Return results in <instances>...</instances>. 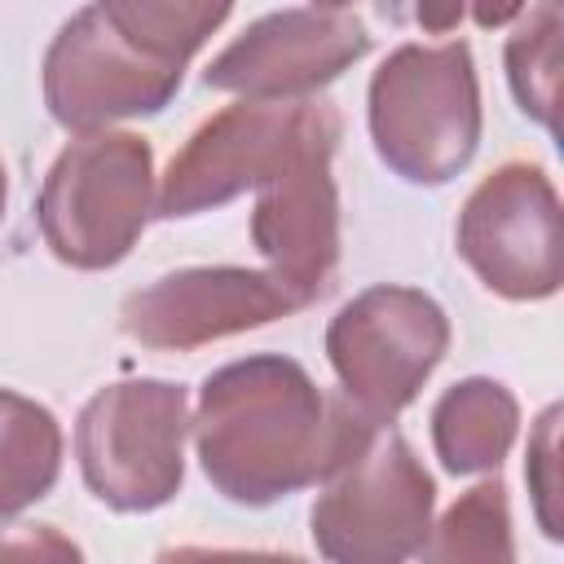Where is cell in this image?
<instances>
[{"label":"cell","instance_id":"7","mask_svg":"<svg viewBox=\"0 0 564 564\" xmlns=\"http://www.w3.org/2000/svg\"><path fill=\"white\" fill-rule=\"evenodd\" d=\"M436 485L397 432H375L339 463L308 511L313 542L335 564H397L432 533Z\"/></svg>","mask_w":564,"mask_h":564},{"label":"cell","instance_id":"10","mask_svg":"<svg viewBox=\"0 0 564 564\" xmlns=\"http://www.w3.org/2000/svg\"><path fill=\"white\" fill-rule=\"evenodd\" d=\"M300 308H308L300 291H291L269 269L194 264V269L163 273L150 286L132 291L119 308V326L141 348L189 352L212 339L291 317Z\"/></svg>","mask_w":564,"mask_h":564},{"label":"cell","instance_id":"1","mask_svg":"<svg viewBox=\"0 0 564 564\" xmlns=\"http://www.w3.org/2000/svg\"><path fill=\"white\" fill-rule=\"evenodd\" d=\"M189 427L203 476L238 507L322 485L379 432L344 392L326 397L300 361L273 352L212 370Z\"/></svg>","mask_w":564,"mask_h":564},{"label":"cell","instance_id":"15","mask_svg":"<svg viewBox=\"0 0 564 564\" xmlns=\"http://www.w3.org/2000/svg\"><path fill=\"white\" fill-rule=\"evenodd\" d=\"M97 4L137 53L181 70L234 9V0H97Z\"/></svg>","mask_w":564,"mask_h":564},{"label":"cell","instance_id":"18","mask_svg":"<svg viewBox=\"0 0 564 564\" xmlns=\"http://www.w3.org/2000/svg\"><path fill=\"white\" fill-rule=\"evenodd\" d=\"M555 436H560V405H546L533 436H529V467H524L529 494H533V507H538V520H542L546 538L564 533L560 511H555V502H560V445H555Z\"/></svg>","mask_w":564,"mask_h":564},{"label":"cell","instance_id":"19","mask_svg":"<svg viewBox=\"0 0 564 564\" xmlns=\"http://www.w3.org/2000/svg\"><path fill=\"white\" fill-rule=\"evenodd\" d=\"M317 4H339L352 9V0H317ZM375 9L388 22H410L427 35H449L467 18V0H375Z\"/></svg>","mask_w":564,"mask_h":564},{"label":"cell","instance_id":"3","mask_svg":"<svg viewBox=\"0 0 564 564\" xmlns=\"http://www.w3.org/2000/svg\"><path fill=\"white\" fill-rule=\"evenodd\" d=\"M44 247L84 273L119 264L154 216V150L137 132H79L40 185Z\"/></svg>","mask_w":564,"mask_h":564},{"label":"cell","instance_id":"21","mask_svg":"<svg viewBox=\"0 0 564 564\" xmlns=\"http://www.w3.org/2000/svg\"><path fill=\"white\" fill-rule=\"evenodd\" d=\"M529 0H467V13L480 31H494V26H507Z\"/></svg>","mask_w":564,"mask_h":564},{"label":"cell","instance_id":"11","mask_svg":"<svg viewBox=\"0 0 564 564\" xmlns=\"http://www.w3.org/2000/svg\"><path fill=\"white\" fill-rule=\"evenodd\" d=\"M370 53V31L352 9L300 4L251 22L203 70L207 88L238 97H308Z\"/></svg>","mask_w":564,"mask_h":564},{"label":"cell","instance_id":"12","mask_svg":"<svg viewBox=\"0 0 564 564\" xmlns=\"http://www.w3.org/2000/svg\"><path fill=\"white\" fill-rule=\"evenodd\" d=\"M304 101L308 97H242L203 119L172 154L154 189V216L185 220L256 189V181L291 141Z\"/></svg>","mask_w":564,"mask_h":564},{"label":"cell","instance_id":"14","mask_svg":"<svg viewBox=\"0 0 564 564\" xmlns=\"http://www.w3.org/2000/svg\"><path fill=\"white\" fill-rule=\"evenodd\" d=\"M62 471V427L40 401L0 388V520L40 502Z\"/></svg>","mask_w":564,"mask_h":564},{"label":"cell","instance_id":"5","mask_svg":"<svg viewBox=\"0 0 564 564\" xmlns=\"http://www.w3.org/2000/svg\"><path fill=\"white\" fill-rule=\"evenodd\" d=\"M339 145V110L304 101L300 123L273 167L256 181L251 242L304 304L330 295L339 273V189L330 159Z\"/></svg>","mask_w":564,"mask_h":564},{"label":"cell","instance_id":"8","mask_svg":"<svg viewBox=\"0 0 564 564\" xmlns=\"http://www.w3.org/2000/svg\"><path fill=\"white\" fill-rule=\"evenodd\" d=\"M467 269L502 300H546L564 282L560 194L538 163L494 167L463 203L454 229Z\"/></svg>","mask_w":564,"mask_h":564},{"label":"cell","instance_id":"2","mask_svg":"<svg viewBox=\"0 0 564 564\" xmlns=\"http://www.w3.org/2000/svg\"><path fill=\"white\" fill-rule=\"evenodd\" d=\"M370 141L410 185L454 181L480 145V84L463 40L401 44L370 79Z\"/></svg>","mask_w":564,"mask_h":564},{"label":"cell","instance_id":"9","mask_svg":"<svg viewBox=\"0 0 564 564\" xmlns=\"http://www.w3.org/2000/svg\"><path fill=\"white\" fill-rule=\"evenodd\" d=\"M181 66L137 53L101 4H88L44 53V106L66 132H101L115 119L159 115L181 93Z\"/></svg>","mask_w":564,"mask_h":564},{"label":"cell","instance_id":"22","mask_svg":"<svg viewBox=\"0 0 564 564\" xmlns=\"http://www.w3.org/2000/svg\"><path fill=\"white\" fill-rule=\"evenodd\" d=\"M4 203H9V176H4V163H0V220H4Z\"/></svg>","mask_w":564,"mask_h":564},{"label":"cell","instance_id":"4","mask_svg":"<svg viewBox=\"0 0 564 564\" xmlns=\"http://www.w3.org/2000/svg\"><path fill=\"white\" fill-rule=\"evenodd\" d=\"M189 397L167 379H123L88 397L75 419V458L88 494L110 511H154L185 480Z\"/></svg>","mask_w":564,"mask_h":564},{"label":"cell","instance_id":"16","mask_svg":"<svg viewBox=\"0 0 564 564\" xmlns=\"http://www.w3.org/2000/svg\"><path fill=\"white\" fill-rule=\"evenodd\" d=\"M427 560H445V564H507L516 555L511 546V507H507V489L502 480H485L476 489H467L441 524H432L423 551Z\"/></svg>","mask_w":564,"mask_h":564},{"label":"cell","instance_id":"6","mask_svg":"<svg viewBox=\"0 0 564 564\" xmlns=\"http://www.w3.org/2000/svg\"><path fill=\"white\" fill-rule=\"evenodd\" d=\"M445 348V308L427 291L397 282L366 286L326 326V361L344 397L379 427H388L419 397Z\"/></svg>","mask_w":564,"mask_h":564},{"label":"cell","instance_id":"17","mask_svg":"<svg viewBox=\"0 0 564 564\" xmlns=\"http://www.w3.org/2000/svg\"><path fill=\"white\" fill-rule=\"evenodd\" d=\"M560 0H538L529 18L507 40V79L529 119L542 128L555 123V84H560Z\"/></svg>","mask_w":564,"mask_h":564},{"label":"cell","instance_id":"13","mask_svg":"<svg viewBox=\"0 0 564 564\" xmlns=\"http://www.w3.org/2000/svg\"><path fill=\"white\" fill-rule=\"evenodd\" d=\"M520 432V405L498 379H463L432 405V445L445 471H498Z\"/></svg>","mask_w":564,"mask_h":564},{"label":"cell","instance_id":"20","mask_svg":"<svg viewBox=\"0 0 564 564\" xmlns=\"http://www.w3.org/2000/svg\"><path fill=\"white\" fill-rule=\"evenodd\" d=\"M9 551H22V555H31V551H35V555H70V560L79 555L70 542H57L44 524H35V529L22 524V542H0V555H9Z\"/></svg>","mask_w":564,"mask_h":564}]
</instances>
